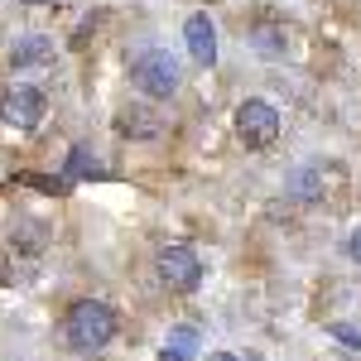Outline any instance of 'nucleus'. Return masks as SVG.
I'll list each match as a JSON object with an SVG mask.
<instances>
[{
    "label": "nucleus",
    "mask_w": 361,
    "mask_h": 361,
    "mask_svg": "<svg viewBox=\"0 0 361 361\" xmlns=\"http://www.w3.org/2000/svg\"><path fill=\"white\" fill-rule=\"evenodd\" d=\"M63 337H68L73 352H102L116 337L111 304H102V299H78V304L68 308V318H63Z\"/></svg>",
    "instance_id": "nucleus-1"
},
{
    "label": "nucleus",
    "mask_w": 361,
    "mask_h": 361,
    "mask_svg": "<svg viewBox=\"0 0 361 361\" xmlns=\"http://www.w3.org/2000/svg\"><path fill=\"white\" fill-rule=\"evenodd\" d=\"M236 135L246 140V149H270L279 140V111L265 97H246L236 106Z\"/></svg>",
    "instance_id": "nucleus-2"
},
{
    "label": "nucleus",
    "mask_w": 361,
    "mask_h": 361,
    "mask_svg": "<svg viewBox=\"0 0 361 361\" xmlns=\"http://www.w3.org/2000/svg\"><path fill=\"white\" fill-rule=\"evenodd\" d=\"M130 78L145 97H154V102H164L173 97V87H178V63L164 54V49H149V54L135 58V68H130Z\"/></svg>",
    "instance_id": "nucleus-3"
},
{
    "label": "nucleus",
    "mask_w": 361,
    "mask_h": 361,
    "mask_svg": "<svg viewBox=\"0 0 361 361\" xmlns=\"http://www.w3.org/2000/svg\"><path fill=\"white\" fill-rule=\"evenodd\" d=\"M159 279H164L169 289H178V294H188L202 284V260H197L193 246H164L159 250Z\"/></svg>",
    "instance_id": "nucleus-4"
},
{
    "label": "nucleus",
    "mask_w": 361,
    "mask_h": 361,
    "mask_svg": "<svg viewBox=\"0 0 361 361\" xmlns=\"http://www.w3.org/2000/svg\"><path fill=\"white\" fill-rule=\"evenodd\" d=\"M44 106H49V102H44V92L20 82V87H10V92H5V106H0V116H5L15 130H34V126L44 121Z\"/></svg>",
    "instance_id": "nucleus-5"
},
{
    "label": "nucleus",
    "mask_w": 361,
    "mask_h": 361,
    "mask_svg": "<svg viewBox=\"0 0 361 361\" xmlns=\"http://www.w3.org/2000/svg\"><path fill=\"white\" fill-rule=\"evenodd\" d=\"M183 39H188V54H193V63H202V68H212V63H217V25H212V15H207V10L188 15Z\"/></svg>",
    "instance_id": "nucleus-6"
},
{
    "label": "nucleus",
    "mask_w": 361,
    "mask_h": 361,
    "mask_svg": "<svg viewBox=\"0 0 361 361\" xmlns=\"http://www.w3.org/2000/svg\"><path fill=\"white\" fill-rule=\"evenodd\" d=\"M44 58H54V44H44V39H25V44L15 49V68H25V63H44Z\"/></svg>",
    "instance_id": "nucleus-7"
},
{
    "label": "nucleus",
    "mask_w": 361,
    "mask_h": 361,
    "mask_svg": "<svg viewBox=\"0 0 361 361\" xmlns=\"http://www.w3.org/2000/svg\"><path fill=\"white\" fill-rule=\"evenodd\" d=\"M164 352H178V357H193V352H197V333L188 328V323H183V328H173V333H169V347H164Z\"/></svg>",
    "instance_id": "nucleus-8"
},
{
    "label": "nucleus",
    "mask_w": 361,
    "mask_h": 361,
    "mask_svg": "<svg viewBox=\"0 0 361 361\" xmlns=\"http://www.w3.org/2000/svg\"><path fill=\"white\" fill-rule=\"evenodd\" d=\"M328 333H333L342 347H361V328H352V323H333Z\"/></svg>",
    "instance_id": "nucleus-9"
},
{
    "label": "nucleus",
    "mask_w": 361,
    "mask_h": 361,
    "mask_svg": "<svg viewBox=\"0 0 361 361\" xmlns=\"http://www.w3.org/2000/svg\"><path fill=\"white\" fill-rule=\"evenodd\" d=\"M78 173H97V164L87 159V149H73V164H68V178H78Z\"/></svg>",
    "instance_id": "nucleus-10"
},
{
    "label": "nucleus",
    "mask_w": 361,
    "mask_h": 361,
    "mask_svg": "<svg viewBox=\"0 0 361 361\" xmlns=\"http://www.w3.org/2000/svg\"><path fill=\"white\" fill-rule=\"evenodd\" d=\"M294 193H299V197H318V188H313V178H308V173H304V178H299V188H294Z\"/></svg>",
    "instance_id": "nucleus-11"
},
{
    "label": "nucleus",
    "mask_w": 361,
    "mask_h": 361,
    "mask_svg": "<svg viewBox=\"0 0 361 361\" xmlns=\"http://www.w3.org/2000/svg\"><path fill=\"white\" fill-rule=\"evenodd\" d=\"M347 250H352V260H357V265H361V226H357V231H352V241H347Z\"/></svg>",
    "instance_id": "nucleus-12"
},
{
    "label": "nucleus",
    "mask_w": 361,
    "mask_h": 361,
    "mask_svg": "<svg viewBox=\"0 0 361 361\" xmlns=\"http://www.w3.org/2000/svg\"><path fill=\"white\" fill-rule=\"evenodd\" d=\"M159 361H188V357H178V352H164V357H159Z\"/></svg>",
    "instance_id": "nucleus-13"
},
{
    "label": "nucleus",
    "mask_w": 361,
    "mask_h": 361,
    "mask_svg": "<svg viewBox=\"0 0 361 361\" xmlns=\"http://www.w3.org/2000/svg\"><path fill=\"white\" fill-rule=\"evenodd\" d=\"M212 361H241V357H231V352H222V357H212Z\"/></svg>",
    "instance_id": "nucleus-14"
},
{
    "label": "nucleus",
    "mask_w": 361,
    "mask_h": 361,
    "mask_svg": "<svg viewBox=\"0 0 361 361\" xmlns=\"http://www.w3.org/2000/svg\"><path fill=\"white\" fill-rule=\"evenodd\" d=\"M25 5H49V0H25Z\"/></svg>",
    "instance_id": "nucleus-15"
}]
</instances>
